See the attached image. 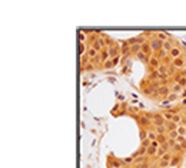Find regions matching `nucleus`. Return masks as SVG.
I'll use <instances>...</instances> for the list:
<instances>
[{
  "label": "nucleus",
  "instance_id": "3",
  "mask_svg": "<svg viewBox=\"0 0 186 168\" xmlns=\"http://www.w3.org/2000/svg\"><path fill=\"white\" fill-rule=\"evenodd\" d=\"M170 94H172V91H170V86H168V85H160L158 88V96L160 99H166Z\"/></svg>",
  "mask_w": 186,
  "mask_h": 168
},
{
  "label": "nucleus",
  "instance_id": "14",
  "mask_svg": "<svg viewBox=\"0 0 186 168\" xmlns=\"http://www.w3.org/2000/svg\"><path fill=\"white\" fill-rule=\"evenodd\" d=\"M153 55H155V56L158 57V59H159L160 62H162L163 59H165V57L169 56V53H168V52H166L165 49H162V51H159V52H156V53H153Z\"/></svg>",
  "mask_w": 186,
  "mask_h": 168
},
{
  "label": "nucleus",
  "instance_id": "16",
  "mask_svg": "<svg viewBox=\"0 0 186 168\" xmlns=\"http://www.w3.org/2000/svg\"><path fill=\"white\" fill-rule=\"evenodd\" d=\"M88 55H89V57H90V59H95V57L99 55V52L96 51L93 46H89L88 47Z\"/></svg>",
  "mask_w": 186,
  "mask_h": 168
},
{
  "label": "nucleus",
  "instance_id": "19",
  "mask_svg": "<svg viewBox=\"0 0 186 168\" xmlns=\"http://www.w3.org/2000/svg\"><path fill=\"white\" fill-rule=\"evenodd\" d=\"M176 142H178V141H176ZM182 151H183V147H182V145H180V144H176L175 147L172 148V151H170V152L176 155V154H180Z\"/></svg>",
  "mask_w": 186,
  "mask_h": 168
},
{
  "label": "nucleus",
  "instance_id": "18",
  "mask_svg": "<svg viewBox=\"0 0 186 168\" xmlns=\"http://www.w3.org/2000/svg\"><path fill=\"white\" fill-rule=\"evenodd\" d=\"M168 139H169L168 134H160V135H158V139H156V141L162 145V144H165V142H168Z\"/></svg>",
  "mask_w": 186,
  "mask_h": 168
},
{
  "label": "nucleus",
  "instance_id": "29",
  "mask_svg": "<svg viewBox=\"0 0 186 168\" xmlns=\"http://www.w3.org/2000/svg\"><path fill=\"white\" fill-rule=\"evenodd\" d=\"M163 118H165V121H166V119H168V121H172L173 114H170V112L168 111V112H165V114H163Z\"/></svg>",
  "mask_w": 186,
  "mask_h": 168
},
{
  "label": "nucleus",
  "instance_id": "31",
  "mask_svg": "<svg viewBox=\"0 0 186 168\" xmlns=\"http://www.w3.org/2000/svg\"><path fill=\"white\" fill-rule=\"evenodd\" d=\"M128 168H140V167H138V165H129Z\"/></svg>",
  "mask_w": 186,
  "mask_h": 168
},
{
  "label": "nucleus",
  "instance_id": "11",
  "mask_svg": "<svg viewBox=\"0 0 186 168\" xmlns=\"http://www.w3.org/2000/svg\"><path fill=\"white\" fill-rule=\"evenodd\" d=\"M142 52L145 55H148V56H150V55L153 53L152 52V47H150V43H149V42H145V43L142 45Z\"/></svg>",
  "mask_w": 186,
  "mask_h": 168
},
{
  "label": "nucleus",
  "instance_id": "25",
  "mask_svg": "<svg viewBox=\"0 0 186 168\" xmlns=\"http://www.w3.org/2000/svg\"><path fill=\"white\" fill-rule=\"evenodd\" d=\"M178 132L182 137H186V125H178Z\"/></svg>",
  "mask_w": 186,
  "mask_h": 168
},
{
  "label": "nucleus",
  "instance_id": "15",
  "mask_svg": "<svg viewBox=\"0 0 186 168\" xmlns=\"http://www.w3.org/2000/svg\"><path fill=\"white\" fill-rule=\"evenodd\" d=\"M156 37L162 42H166L168 39H170V36L168 33H165V32H156Z\"/></svg>",
  "mask_w": 186,
  "mask_h": 168
},
{
  "label": "nucleus",
  "instance_id": "17",
  "mask_svg": "<svg viewBox=\"0 0 186 168\" xmlns=\"http://www.w3.org/2000/svg\"><path fill=\"white\" fill-rule=\"evenodd\" d=\"M99 55H100L102 63H105L106 61H109V59H110V56H109V52H108V49H103V51H102Z\"/></svg>",
  "mask_w": 186,
  "mask_h": 168
},
{
  "label": "nucleus",
  "instance_id": "6",
  "mask_svg": "<svg viewBox=\"0 0 186 168\" xmlns=\"http://www.w3.org/2000/svg\"><path fill=\"white\" fill-rule=\"evenodd\" d=\"M108 52L110 59H115V57H119V55H120V47L118 45H112L110 47H108Z\"/></svg>",
  "mask_w": 186,
  "mask_h": 168
},
{
  "label": "nucleus",
  "instance_id": "1",
  "mask_svg": "<svg viewBox=\"0 0 186 168\" xmlns=\"http://www.w3.org/2000/svg\"><path fill=\"white\" fill-rule=\"evenodd\" d=\"M172 157H173L172 152H166V154L163 155L162 158H159V160H158V165H159V168L169 167V165H170V161H172Z\"/></svg>",
  "mask_w": 186,
  "mask_h": 168
},
{
  "label": "nucleus",
  "instance_id": "20",
  "mask_svg": "<svg viewBox=\"0 0 186 168\" xmlns=\"http://www.w3.org/2000/svg\"><path fill=\"white\" fill-rule=\"evenodd\" d=\"M165 127L168 131H173V129H178V125L175 124V122L169 121V122H165Z\"/></svg>",
  "mask_w": 186,
  "mask_h": 168
},
{
  "label": "nucleus",
  "instance_id": "2",
  "mask_svg": "<svg viewBox=\"0 0 186 168\" xmlns=\"http://www.w3.org/2000/svg\"><path fill=\"white\" fill-rule=\"evenodd\" d=\"M149 43H150V47H152V52L153 53H156V52H159V51H162L163 49V42L162 41H159L158 37H153V39H150L149 41Z\"/></svg>",
  "mask_w": 186,
  "mask_h": 168
},
{
  "label": "nucleus",
  "instance_id": "5",
  "mask_svg": "<svg viewBox=\"0 0 186 168\" xmlns=\"http://www.w3.org/2000/svg\"><path fill=\"white\" fill-rule=\"evenodd\" d=\"M170 66H173L175 69H178V71H182L183 68H185V59H183V56L182 57H176V59H172Z\"/></svg>",
  "mask_w": 186,
  "mask_h": 168
},
{
  "label": "nucleus",
  "instance_id": "27",
  "mask_svg": "<svg viewBox=\"0 0 186 168\" xmlns=\"http://www.w3.org/2000/svg\"><path fill=\"white\" fill-rule=\"evenodd\" d=\"M176 141H178V144H180L182 147H185V145H186V137H182V135H179Z\"/></svg>",
  "mask_w": 186,
  "mask_h": 168
},
{
  "label": "nucleus",
  "instance_id": "22",
  "mask_svg": "<svg viewBox=\"0 0 186 168\" xmlns=\"http://www.w3.org/2000/svg\"><path fill=\"white\" fill-rule=\"evenodd\" d=\"M168 137H169L170 139H178V137H179V132H178V129H173V131H168Z\"/></svg>",
  "mask_w": 186,
  "mask_h": 168
},
{
  "label": "nucleus",
  "instance_id": "21",
  "mask_svg": "<svg viewBox=\"0 0 186 168\" xmlns=\"http://www.w3.org/2000/svg\"><path fill=\"white\" fill-rule=\"evenodd\" d=\"M148 138L150 141H156L158 139V134L155 132V129H149L148 131Z\"/></svg>",
  "mask_w": 186,
  "mask_h": 168
},
{
  "label": "nucleus",
  "instance_id": "12",
  "mask_svg": "<svg viewBox=\"0 0 186 168\" xmlns=\"http://www.w3.org/2000/svg\"><path fill=\"white\" fill-rule=\"evenodd\" d=\"M119 61V57H115V59H109V61H106L105 63H103V68L105 69H110V68H113L116 63H118Z\"/></svg>",
  "mask_w": 186,
  "mask_h": 168
},
{
  "label": "nucleus",
  "instance_id": "8",
  "mask_svg": "<svg viewBox=\"0 0 186 168\" xmlns=\"http://www.w3.org/2000/svg\"><path fill=\"white\" fill-rule=\"evenodd\" d=\"M169 56L172 57V59H176V57H182V49H180V46H173L172 51L169 52Z\"/></svg>",
  "mask_w": 186,
  "mask_h": 168
},
{
  "label": "nucleus",
  "instance_id": "30",
  "mask_svg": "<svg viewBox=\"0 0 186 168\" xmlns=\"http://www.w3.org/2000/svg\"><path fill=\"white\" fill-rule=\"evenodd\" d=\"M175 71H176V69H175L173 66H169V69H168V73H169V75H173V73H175Z\"/></svg>",
  "mask_w": 186,
  "mask_h": 168
},
{
  "label": "nucleus",
  "instance_id": "23",
  "mask_svg": "<svg viewBox=\"0 0 186 168\" xmlns=\"http://www.w3.org/2000/svg\"><path fill=\"white\" fill-rule=\"evenodd\" d=\"M179 162H180V155H178V154L173 155V157H172V161H170V165H172V167H176V165L179 164Z\"/></svg>",
  "mask_w": 186,
  "mask_h": 168
},
{
  "label": "nucleus",
  "instance_id": "4",
  "mask_svg": "<svg viewBox=\"0 0 186 168\" xmlns=\"http://www.w3.org/2000/svg\"><path fill=\"white\" fill-rule=\"evenodd\" d=\"M160 65H162V63H160V61L155 56V55L150 56V59H149V62H148V66H149L150 71H158V69L160 68Z\"/></svg>",
  "mask_w": 186,
  "mask_h": 168
},
{
  "label": "nucleus",
  "instance_id": "7",
  "mask_svg": "<svg viewBox=\"0 0 186 168\" xmlns=\"http://www.w3.org/2000/svg\"><path fill=\"white\" fill-rule=\"evenodd\" d=\"M138 121H139V124L142 125V127H145V128L152 127V121H150V118H149L146 114H143V115H140V117H138Z\"/></svg>",
  "mask_w": 186,
  "mask_h": 168
},
{
  "label": "nucleus",
  "instance_id": "10",
  "mask_svg": "<svg viewBox=\"0 0 186 168\" xmlns=\"http://www.w3.org/2000/svg\"><path fill=\"white\" fill-rule=\"evenodd\" d=\"M90 61H92V59L89 57L88 52H86L85 55H82V56H80V66H82V69H83L85 66H88V63H89Z\"/></svg>",
  "mask_w": 186,
  "mask_h": 168
},
{
  "label": "nucleus",
  "instance_id": "32",
  "mask_svg": "<svg viewBox=\"0 0 186 168\" xmlns=\"http://www.w3.org/2000/svg\"><path fill=\"white\" fill-rule=\"evenodd\" d=\"M150 168H155V167H153V165H152V167H150Z\"/></svg>",
  "mask_w": 186,
  "mask_h": 168
},
{
  "label": "nucleus",
  "instance_id": "26",
  "mask_svg": "<svg viewBox=\"0 0 186 168\" xmlns=\"http://www.w3.org/2000/svg\"><path fill=\"white\" fill-rule=\"evenodd\" d=\"M172 122H175V124H180V122H182V115H180V114H176V115H173V118H172Z\"/></svg>",
  "mask_w": 186,
  "mask_h": 168
},
{
  "label": "nucleus",
  "instance_id": "13",
  "mask_svg": "<svg viewBox=\"0 0 186 168\" xmlns=\"http://www.w3.org/2000/svg\"><path fill=\"white\" fill-rule=\"evenodd\" d=\"M152 129H155V132H156L158 135H160V134H168V129H166L165 125H156V127H153Z\"/></svg>",
  "mask_w": 186,
  "mask_h": 168
},
{
  "label": "nucleus",
  "instance_id": "28",
  "mask_svg": "<svg viewBox=\"0 0 186 168\" xmlns=\"http://www.w3.org/2000/svg\"><path fill=\"white\" fill-rule=\"evenodd\" d=\"M150 144H152V141H150L149 138L142 139V148H149V147H150Z\"/></svg>",
  "mask_w": 186,
  "mask_h": 168
},
{
  "label": "nucleus",
  "instance_id": "9",
  "mask_svg": "<svg viewBox=\"0 0 186 168\" xmlns=\"http://www.w3.org/2000/svg\"><path fill=\"white\" fill-rule=\"evenodd\" d=\"M170 91H172V94H178V95H179L180 92L183 91V86H182V85H179L178 82H175V84L170 85Z\"/></svg>",
  "mask_w": 186,
  "mask_h": 168
},
{
  "label": "nucleus",
  "instance_id": "24",
  "mask_svg": "<svg viewBox=\"0 0 186 168\" xmlns=\"http://www.w3.org/2000/svg\"><path fill=\"white\" fill-rule=\"evenodd\" d=\"M88 47L89 46H86L85 43H80V42H79V53H80V56H82V55H85L86 52H88Z\"/></svg>",
  "mask_w": 186,
  "mask_h": 168
}]
</instances>
